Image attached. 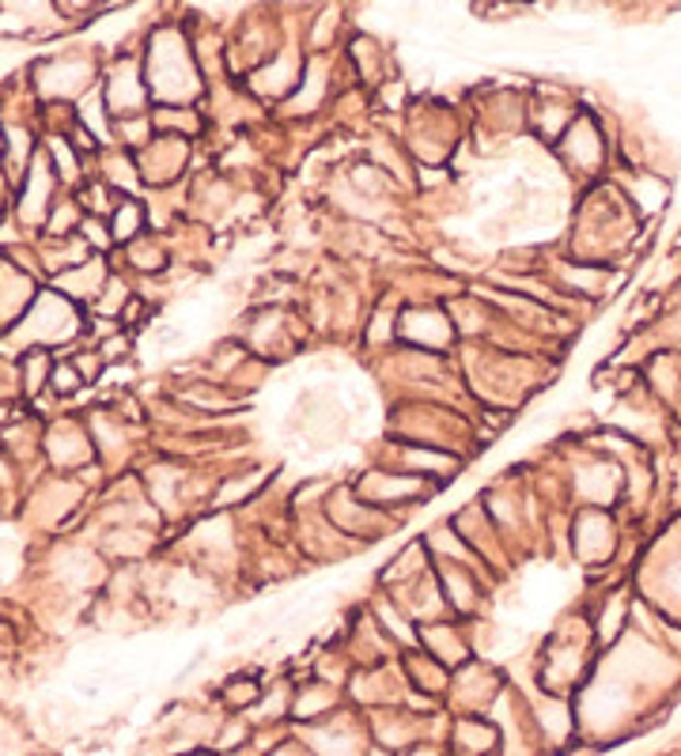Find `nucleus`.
<instances>
[{
    "label": "nucleus",
    "mask_w": 681,
    "mask_h": 756,
    "mask_svg": "<svg viewBox=\"0 0 681 756\" xmlns=\"http://www.w3.org/2000/svg\"><path fill=\"white\" fill-rule=\"evenodd\" d=\"M352 488H356V496L368 499L371 507L386 511V507H401V504H424V496H432L435 484L424 481V476L406 473V469H371V473H363Z\"/></svg>",
    "instance_id": "1"
},
{
    "label": "nucleus",
    "mask_w": 681,
    "mask_h": 756,
    "mask_svg": "<svg viewBox=\"0 0 681 756\" xmlns=\"http://www.w3.org/2000/svg\"><path fill=\"white\" fill-rule=\"evenodd\" d=\"M145 102H148L145 65H137V61H117V65L107 73V114H110V125L129 122V117H145Z\"/></svg>",
    "instance_id": "2"
},
{
    "label": "nucleus",
    "mask_w": 681,
    "mask_h": 756,
    "mask_svg": "<svg viewBox=\"0 0 681 756\" xmlns=\"http://www.w3.org/2000/svg\"><path fill=\"white\" fill-rule=\"evenodd\" d=\"M560 151H565V159L575 166V171H602V163H606V145H602V133H598V125L591 122L587 114H580L572 125H568Z\"/></svg>",
    "instance_id": "3"
},
{
    "label": "nucleus",
    "mask_w": 681,
    "mask_h": 756,
    "mask_svg": "<svg viewBox=\"0 0 681 756\" xmlns=\"http://www.w3.org/2000/svg\"><path fill=\"white\" fill-rule=\"evenodd\" d=\"M30 302H35V281L12 261H0V330L20 325Z\"/></svg>",
    "instance_id": "4"
},
{
    "label": "nucleus",
    "mask_w": 681,
    "mask_h": 756,
    "mask_svg": "<svg viewBox=\"0 0 681 756\" xmlns=\"http://www.w3.org/2000/svg\"><path fill=\"white\" fill-rule=\"evenodd\" d=\"M35 73L58 76V84L46 91V95H58V99H61V95H81V91H87V87H91V79H95L91 61H84V58H50V61H42Z\"/></svg>",
    "instance_id": "5"
},
{
    "label": "nucleus",
    "mask_w": 681,
    "mask_h": 756,
    "mask_svg": "<svg viewBox=\"0 0 681 756\" xmlns=\"http://www.w3.org/2000/svg\"><path fill=\"white\" fill-rule=\"evenodd\" d=\"M140 227H145V209H140L133 197H122L114 216H110V235H114V243L129 246L133 238H140Z\"/></svg>",
    "instance_id": "6"
},
{
    "label": "nucleus",
    "mask_w": 681,
    "mask_h": 756,
    "mask_svg": "<svg viewBox=\"0 0 681 756\" xmlns=\"http://www.w3.org/2000/svg\"><path fill=\"white\" fill-rule=\"evenodd\" d=\"M81 386H84V375L76 371L73 360H58V363H53V375H50V389H53V394L69 397V394H76Z\"/></svg>",
    "instance_id": "7"
},
{
    "label": "nucleus",
    "mask_w": 681,
    "mask_h": 756,
    "mask_svg": "<svg viewBox=\"0 0 681 756\" xmlns=\"http://www.w3.org/2000/svg\"><path fill=\"white\" fill-rule=\"evenodd\" d=\"M4 205H8V182H4V166H0V216H4Z\"/></svg>",
    "instance_id": "8"
}]
</instances>
